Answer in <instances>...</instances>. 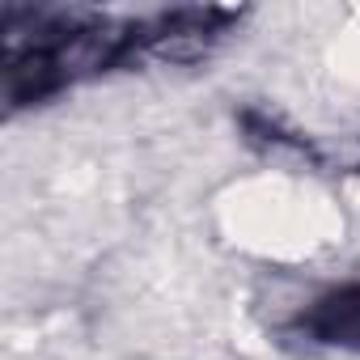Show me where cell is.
<instances>
[{"label":"cell","instance_id":"cell-1","mask_svg":"<svg viewBox=\"0 0 360 360\" xmlns=\"http://www.w3.org/2000/svg\"><path fill=\"white\" fill-rule=\"evenodd\" d=\"M131 64V22L89 9H30L0 13V68L9 110L39 106L89 77Z\"/></svg>","mask_w":360,"mask_h":360},{"label":"cell","instance_id":"cell-2","mask_svg":"<svg viewBox=\"0 0 360 360\" xmlns=\"http://www.w3.org/2000/svg\"><path fill=\"white\" fill-rule=\"evenodd\" d=\"M242 9L195 5V9H169L131 22V64L161 60V64H200L217 51V43L238 26Z\"/></svg>","mask_w":360,"mask_h":360},{"label":"cell","instance_id":"cell-3","mask_svg":"<svg viewBox=\"0 0 360 360\" xmlns=\"http://www.w3.org/2000/svg\"><path fill=\"white\" fill-rule=\"evenodd\" d=\"M297 330L322 347H343L360 356V284H339L322 292L297 318Z\"/></svg>","mask_w":360,"mask_h":360}]
</instances>
